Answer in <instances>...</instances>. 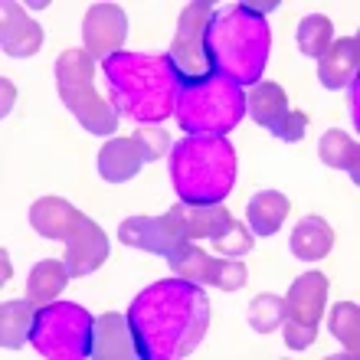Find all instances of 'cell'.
<instances>
[{"mask_svg":"<svg viewBox=\"0 0 360 360\" xmlns=\"http://www.w3.org/2000/svg\"><path fill=\"white\" fill-rule=\"evenodd\" d=\"M177 86L174 115L180 118V128H187L190 134H226L246 112L243 89L219 72L200 82H177Z\"/></svg>","mask_w":360,"mask_h":360,"instance_id":"obj_6","label":"cell"},{"mask_svg":"<svg viewBox=\"0 0 360 360\" xmlns=\"http://www.w3.org/2000/svg\"><path fill=\"white\" fill-rule=\"evenodd\" d=\"M0 92H4V105H0V112L7 115L10 108H13V102H17V89H13L10 79H0Z\"/></svg>","mask_w":360,"mask_h":360,"instance_id":"obj_32","label":"cell"},{"mask_svg":"<svg viewBox=\"0 0 360 360\" xmlns=\"http://www.w3.org/2000/svg\"><path fill=\"white\" fill-rule=\"evenodd\" d=\"M59 95L76 122L92 134H112L118 128V112L95 92V59L86 49H66L56 63Z\"/></svg>","mask_w":360,"mask_h":360,"instance_id":"obj_7","label":"cell"},{"mask_svg":"<svg viewBox=\"0 0 360 360\" xmlns=\"http://www.w3.org/2000/svg\"><path fill=\"white\" fill-rule=\"evenodd\" d=\"M144 161V151L141 144L134 141V138H118V141H108L98 151V174L102 180L108 184H124V180H131L134 174L141 171Z\"/></svg>","mask_w":360,"mask_h":360,"instance_id":"obj_17","label":"cell"},{"mask_svg":"<svg viewBox=\"0 0 360 360\" xmlns=\"http://www.w3.org/2000/svg\"><path fill=\"white\" fill-rule=\"evenodd\" d=\"M171 177L180 203L213 207L233 190L236 151L223 134H193L174 148Z\"/></svg>","mask_w":360,"mask_h":360,"instance_id":"obj_4","label":"cell"},{"mask_svg":"<svg viewBox=\"0 0 360 360\" xmlns=\"http://www.w3.org/2000/svg\"><path fill=\"white\" fill-rule=\"evenodd\" d=\"M0 259H4V282H10V275H13V269H10V256L7 252H0Z\"/></svg>","mask_w":360,"mask_h":360,"instance_id":"obj_34","label":"cell"},{"mask_svg":"<svg viewBox=\"0 0 360 360\" xmlns=\"http://www.w3.org/2000/svg\"><path fill=\"white\" fill-rule=\"evenodd\" d=\"M331 334L347 347L351 357L360 354V311L354 302H341L334 304L331 311Z\"/></svg>","mask_w":360,"mask_h":360,"instance_id":"obj_25","label":"cell"},{"mask_svg":"<svg viewBox=\"0 0 360 360\" xmlns=\"http://www.w3.org/2000/svg\"><path fill=\"white\" fill-rule=\"evenodd\" d=\"M167 262H171L174 275H180V278H187V282H193V285H210L213 266H217V259H210L207 252L197 249L193 243H184L180 249H174L171 256H167Z\"/></svg>","mask_w":360,"mask_h":360,"instance_id":"obj_24","label":"cell"},{"mask_svg":"<svg viewBox=\"0 0 360 360\" xmlns=\"http://www.w3.org/2000/svg\"><path fill=\"white\" fill-rule=\"evenodd\" d=\"M92 328L95 318L82 304H43L37 311L30 341L43 357L82 360L92 357Z\"/></svg>","mask_w":360,"mask_h":360,"instance_id":"obj_8","label":"cell"},{"mask_svg":"<svg viewBox=\"0 0 360 360\" xmlns=\"http://www.w3.org/2000/svg\"><path fill=\"white\" fill-rule=\"evenodd\" d=\"M334 246V229L324 223L321 217H304L292 233V252L304 262L324 259Z\"/></svg>","mask_w":360,"mask_h":360,"instance_id":"obj_19","label":"cell"},{"mask_svg":"<svg viewBox=\"0 0 360 360\" xmlns=\"http://www.w3.org/2000/svg\"><path fill=\"white\" fill-rule=\"evenodd\" d=\"M213 249H217V252H223V256H229V259L246 256L249 249H252V233H246V226H243V223H233V229H229L226 236L213 239Z\"/></svg>","mask_w":360,"mask_h":360,"instance_id":"obj_29","label":"cell"},{"mask_svg":"<svg viewBox=\"0 0 360 360\" xmlns=\"http://www.w3.org/2000/svg\"><path fill=\"white\" fill-rule=\"evenodd\" d=\"M108 102L134 122H164L177 108V72L167 56L115 53L102 63Z\"/></svg>","mask_w":360,"mask_h":360,"instance_id":"obj_2","label":"cell"},{"mask_svg":"<svg viewBox=\"0 0 360 360\" xmlns=\"http://www.w3.org/2000/svg\"><path fill=\"white\" fill-rule=\"evenodd\" d=\"M269 56V27L262 17L229 7L213 13L207 27V59L210 69L226 76L236 86H256Z\"/></svg>","mask_w":360,"mask_h":360,"instance_id":"obj_3","label":"cell"},{"mask_svg":"<svg viewBox=\"0 0 360 360\" xmlns=\"http://www.w3.org/2000/svg\"><path fill=\"white\" fill-rule=\"evenodd\" d=\"M304 128H308V115H304V112H292V108H288V112H285L282 118L269 128V131H272L278 141H298V138L304 134Z\"/></svg>","mask_w":360,"mask_h":360,"instance_id":"obj_31","label":"cell"},{"mask_svg":"<svg viewBox=\"0 0 360 360\" xmlns=\"http://www.w3.org/2000/svg\"><path fill=\"white\" fill-rule=\"evenodd\" d=\"M37 304L30 302H4V308H0V344L7 347V351H13V347H20L23 341H30V331H33V321H37Z\"/></svg>","mask_w":360,"mask_h":360,"instance_id":"obj_21","label":"cell"},{"mask_svg":"<svg viewBox=\"0 0 360 360\" xmlns=\"http://www.w3.org/2000/svg\"><path fill=\"white\" fill-rule=\"evenodd\" d=\"M239 7L246 10V13H252V17H262V13H269V10H275V7H278V4H272V0H269V4H239Z\"/></svg>","mask_w":360,"mask_h":360,"instance_id":"obj_33","label":"cell"},{"mask_svg":"<svg viewBox=\"0 0 360 360\" xmlns=\"http://www.w3.org/2000/svg\"><path fill=\"white\" fill-rule=\"evenodd\" d=\"M0 43L10 56H33L43 46V30L23 13V4L7 0L4 4V27H0Z\"/></svg>","mask_w":360,"mask_h":360,"instance_id":"obj_16","label":"cell"},{"mask_svg":"<svg viewBox=\"0 0 360 360\" xmlns=\"http://www.w3.org/2000/svg\"><path fill=\"white\" fill-rule=\"evenodd\" d=\"M288 210H292V203H288L285 193H278V190H262V193H256V197L249 200V210H246L249 226H252V233H259V236H272L285 223Z\"/></svg>","mask_w":360,"mask_h":360,"instance_id":"obj_18","label":"cell"},{"mask_svg":"<svg viewBox=\"0 0 360 360\" xmlns=\"http://www.w3.org/2000/svg\"><path fill=\"white\" fill-rule=\"evenodd\" d=\"M118 239L124 246L144 249V252H158V256H171L174 249L190 243L184 226L174 210H167L164 217H131L118 226Z\"/></svg>","mask_w":360,"mask_h":360,"instance_id":"obj_11","label":"cell"},{"mask_svg":"<svg viewBox=\"0 0 360 360\" xmlns=\"http://www.w3.org/2000/svg\"><path fill=\"white\" fill-rule=\"evenodd\" d=\"M334 39V27L328 17H318V13H311V17H304L302 23H298V49H302L304 56H321L324 49L331 46Z\"/></svg>","mask_w":360,"mask_h":360,"instance_id":"obj_26","label":"cell"},{"mask_svg":"<svg viewBox=\"0 0 360 360\" xmlns=\"http://www.w3.org/2000/svg\"><path fill=\"white\" fill-rule=\"evenodd\" d=\"M318 154H321V161L334 171H347L351 174L354 184H360V148L354 141L351 134L344 131H324V138L318 141Z\"/></svg>","mask_w":360,"mask_h":360,"instance_id":"obj_20","label":"cell"},{"mask_svg":"<svg viewBox=\"0 0 360 360\" xmlns=\"http://www.w3.org/2000/svg\"><path fill=\"white\" fill-rule=\"evenodd\" d=\"M174 213H177L180 226H184V233H187V239L193 243V239H219L226 236L229 229H233V213H229L226 207H219V203H213V207H190V203H177V207H171Z\"/></svg>","mask_w":360,"mask_h":360,"instance_id":"obj_15","label":"cell"},{"mask_svg":"<svg viewBox=\"0 0 360 360\" xmlns=\"http://www.w3.org/2000/svg\"><path fill=\"white\" fill-rule=\"evenodd\" d=\"M324 298H328V278L321 272H304L285 295V318L282 338L292 351H304L318 338V321L324 314Z\"/></svg>","mask_w":360,"mask_h":360,"instance_id":"obj_10","label":"cell"},{"mask_svg":"<svg viewBox=\"0 0 360 360\" xmlns=\"http://www.w3.org/2000/svg\"><path fill=\"white\" fill-rule=\"evenodd\" d=\"M124 37H128V17L118 4H95L89 7L86 23H82V39H86V53L92 59H112L122 53Z\"/></svg>","mask_w":360,"mask_h":360,"instance_id":"obj_12","label":"cell"},{"mask_svg":"<svg viewBox=\"0 0 360 360\" xmlns=\"http://www.w3.org/2000/svg\"><path fill=\"white\" fill-rule=\"evenodd\" d=\"M357 66H360L357 37H344L318 56V79H321L324 89H344L357 79Z\"/></svg>","mask_w":360,"mask_h":360,"instance_id":"obj_14","label":"cell"},{"mask_svg":"<svg viewBox=\"0 0 360 360\" xmlns=\"http://www.w3.org/2000/svg\"><path fill=\"white\" fill-rule=\"evenodd\" d=\"M30 223L43 239H63L66 243V266L72 278L95 272L108 259V239L102 226L92 223L86 213L69 207L59 197H43L30 207Z\"/></svg>","mask_w":360,"mask_h":360,"instance_id":"obj_5","label":"cell"},{"mask_svg":"<svg viewBox=\"0 0 360 360\" xmlns=\"http://www.w3.org/2000/svg\"><path fill=\"white\" fill-rule=\"evenodd\" d=\"M285 318V298L278 295H256L249 302V324L259 334H272Z\"/></svg>","mask_w":360,"mask_h":360,"instance_id":"obj_27","label":"cell"},{"mask_svg":"<svg viewBox=\"0 0 360 360\" xmlns=\"http://www.w3.org/2000/svg\"><path fill=\"white\" fill-rule=\"evenodd\" d=\"M210 20H213V4H207V0H193L180 10L177 33H174L171 53H167L174 72H177V82H200V79L213 76L207 59Z\"/></svg>","mask_w":360,"mask_h":360,"instance_id":"obj_9","label":"cell"},{"mask_svg":"<svg viewBox=\"0 0 360 360\" xmlns=\"http://www.w3.org/2000/svg\"><path fill=\"white\" fill-rule=\"evenodd\" d=\"M246 105L252 122L262 124V128H272L288 112V95H285V89L278 82H256L252 92L246 95Z\"/></svg>","mask_w":360,"mask_h":360,"instance_id":"obj_23","label":"cell"},{"mask_svg":"<svg viewBox=\"0 0 360 360\" xmlns=\"http://www.w3.org/2000/svg\"><path fill=\"white\" fill-rule=\"evenodd\" d=\"M210 324V302L203 288L187 278L158 282L134 298L128 328L141 360H177L200 344Z\"/></svg>","mask_w":360,"mask_h":360,"instance_id":"obj_1","label":"cell"},{"mask_svg":"<svg viewBox=\"0 0 360 360\" xmlns=\"http://www.w3.org/2000/svg\"><path fill=\"white\" fill-rule=\"evenodd\" d=\"M210 285H217L223 292H236V288L246 285V266H243L239 259H217Z\"/></svg>","mask_w":360,"mask_h":360,"instance_id":"obj_28","label":"cell"},{"mask_svg":"<svg viewBox=\"0 0 360 360\" xmlns=\"http://www.w3.org/2000/svg\"><path fill=\"white\" fill-rule=\"evenodd\" d=\"M134 141L141 144L144 161H158V158L171 148V138H167L164 128H138V131H134Z\"/></svg>","mask_w":360,"mask_h":360,"instance_id":"obj_30","label":"cell"},{"mask_svg":"<svg viewBox=\"0 0 360 360\" xmlns=\"http://www.w3.org/2000/svg\"><path fill=\"white\" fill-rule=\"evenodd\" d=\"M92 357L95 360H128L138 357V347H134V334L128 328V318L124 314H102L95 318L92 328Z\"/></svg>","mask_w":360,"mask_h":360,"instance_id":"obj_13","label":"cell"},{"mask_svg":"<svg viewBox=\"0 0 360 360\" xmlns=\"http://www.w3.org/2000/svg\"><path fill=\"white\" fill-rule=\"evenodd\" d=\"M69 266L66 262H56V259H43V262H37L33 266V272H30V302L37 304V308H43V304H49L53 298H56L63 288L69 285Z\"/></svg>","mask_w":360,"mask_h":360,"instance_id":"obj_22","label":"cell"}]
</instances>
